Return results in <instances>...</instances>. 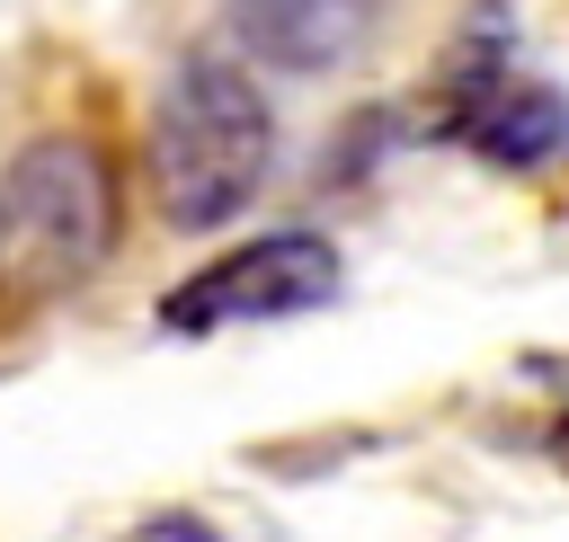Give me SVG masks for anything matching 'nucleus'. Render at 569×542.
Returning a JSON list of instances; mask_svg holds the SVG:
<instances>
[{
	"label": "nucleus",
	"mask_w": 569,
	"mask_h": 542,
	"mask_svg": "<svg viewBox=\"0 0 569 542\" xmlns=\"http://www.w3.org/2000/svg\"><path fill=\"white\" fill-rule=\"evenodd\" d=\"M116 249V160L89 133H36L0 178V302L80 293Z\"/></svg>",
	"instance_id": "2"
},
{
	"label": "nucleus",
	"mask_w": 569,
	"mask_h": 542,
	"mask_svg": "<svg viewBox=\"0 0 569 542\" xmlns=\"http://www.w3.org/2000/svg\"><path fill=\"white\" fill-rule=\"evenodd\" d=\"M231 36L276 71H338L373 44V0H222Z\"/></svg>",
	"instance_id": "4"
},
{
	"label": "nucleus",
	"mask_w": 569,
	"mask_h": 542,
	"mask_svg": "<svg viewBox=\"0 0 569 542\" xmlns=\"http://www.w3.org/2000/svg\"><path fill=\"white\" fill-rule=\"evenodd\" d=\"M276 151V116L258 98V80L231 53H178L160 98H151V142H142V178L169 231H213L231 222Z\"/></svg>",
	"instance_id": "1"
},
{
	"label": "nucleus",
	"mask_w": 569,
	"mask_h": 542,
	"mask_svg": "<svg viewBox=\"0 0 569 542\" xmlns=\"http://www.w3.org/2000/svg\"><path fill=\"white\" fill-rule=\"evenodd\" d=\"M551 453H560V471H569V418H560V435H551Z\"/></svg>",
	"instance_id": "7"
},
{
	"label": "nucleus",
	"mask_w": 569,
	"mask_h": 542,
	"mask_svg": "<svg viewBox=\"0 0 569 542\" xmlns=\"http://www.w3.org/2000/svg\"><path fill=\"white\" fill-rule=\"evenodd\" d=\"M453 142H471L480 160H498V169H542V160H560L569 151V98L560 89H542V80H489L480 89V107L453 124Z\"/></svg>",
	"instance_id": "5"
},
{
	"label": "nucleus",
	"mask_w": 569,
	"mask_h": 542,
	"mask_svg": "<svg viewBox=\"0 0 569 542\" xmlns=\"http://www.w3.org/2000/svg\"><path fill=\"white\" fill-rule=\"evenodd\" d=\"M124 542H222V533H213L204 515H142Z\"/></svg>",
	"instance_id": "6"
},
{
	"label": "nucleus",
	"mask_w": 569,
	"mask_h": 542,
	"mask_svg": "<svg viewBox=\"0 0 569 542\" xmlns=\"http://www.w3.org/2000/svg\"><path fill=\"white\" fill-rule=\"evenodd\" d=\"M338 275H347L338 240H320V231H267V240L222 249L187 284H169L160 293V329L204 338V329H240V320H293V311H320L338 293Z\"/></svg>",
	"instance_id": "3"
}]
</instances>
